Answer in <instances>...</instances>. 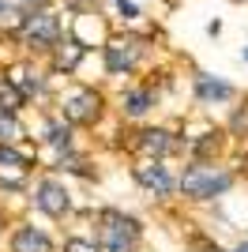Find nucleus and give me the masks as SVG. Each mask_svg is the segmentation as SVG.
I'll return each instance as SVG.
<instances>
[{
  "mask_svg": "<svg viewBox=\"0 0 248 252\" xmlns=\"http://www.w3.org/2000/svg\"><path fill=\"white\" fill-rule=\"evenodd\" d=\"M23 4H27V11H38V8H45L49 0H23ZM19 15H23V11H19Z\"/></svg>",
  "mask_w": 248,
  "mask_h": 252,
  "instance_id": "obj_23",
  "label": "nucleus"
},
{
  "mask_svg": "<svg viewBox=\"0 0 248 252\" xmlns=\"http://www.w3.org/2000/svg\"><path fill=\"white\" fill-rule=\"evenodd\" d=\"M226 132L229 136H248V105H237L233 109V117H229V125H226Z\"/></svg>",
  "mask_w": 248,
  "mask_h": 252,
  "instance_id": "obj_19",
  "label": "nucleus"
},
{
  "mask_svg": "<svg viewBox=\"0 0 248 252\" xmlns=\"http://www.w3.org/2000/svg\"><path fill=\"white\" fill-rule=\"evenodd\" d=\"M237 4H248V0H237Z\"/></svg>",
  "mask_w": 248,
  "mask_h": 252,
  "instance_id": "obj_26",
  "label": "nucleus"
},
{
  "mask_svg": "<svg viewBox=\"0 0 248 252\" xmlns=\"http://www.w3.org/2000/svg\"><path fill=\"white\" fill-rule=\"evenodd\" d=\"M229 252H248V241H241L237 249H229Z\"/></svg>",
  "mask_w": 248,
  "mask_h": 252,
  "instance_id": "obj_24",
  "label": "nucleus"
},
{
  "mask_svg": "<svg viewBox=\"0 0 248 252\" xmlns=\"http://www.w3.org/2000/svg\"><path fill=\"white\" fill-rule=\"evenodd\" d=\"M102 61H105V72L109 75H132L143 61V45L135 42V38H109L102 45Z\"/></svg>",
  "mask_w": 248,
  "mask_h": 252,
  "instance_id": "obj_7",
  "label": "nucleus"
},
{
  "mask_svg": "<svg viewBox=\"0 0 248 252\" xmlns=\"http://www.w3.org/2000/svg\"><path fill=\"white\" fill-rule=\"evenodd\" d=\"M27 136V128H23L19 113H8V109H0V143H19Z\"/></svg>",
  "mask_w": 248,
  "mask_h": 252,
  "instance_id": "obj_17",
  "label": "nucleus"
},
{
  "mask_svg": "<svg viewBox=\"0 0 248 252\" xmlns=\"http://www.w3.org/2000/svg\"><path fill=\"white\" fill-rule=\"evenodd\" d=\"M245 61H248V49H245Z\"/></svg>",
  "mask_w": 248,
  "mask_h": 252,
  "instance_id": "obj_27",
  "label": "nucleus"
},
{
  "mask_svg": "<svg viewBox=\"0 0 248 252\" xmlns=\"http://www.w3.org/2000/svg\"><path fill=\"white\" fill-rule=\"evenodd\" d=\"M11 8V4H8V0H0V15H4V11H8Z\"/></svg>",
  "mask_w": 248,
  "mask_h": 252,
  "instance_id": "obj_25",
  "label": "nucleus"
},
{
  "mask_svg": "<svg viewBox=\"0 0 248 252\" xmlns=\"http://www.w3.org/2000/svg\"><path fill=\"white\" fill-rule=\"evenodd\" d=\"M222 147H226V132L222 128H207L196 139H185V155L192 162H215L222 155Z\"/></svg>",
  "mask_w": 248,
  "mask_h": 252,
  "instance_id": "obj_14",
  "label": "nucleus"
},
{
  "mask_svg": "<svg viewBox=\"0 0 248 252\" xmlns=\"http://www.w3.org/2000/svg\"><path fill=\"white\" fill-rule=\"evenodd\" d=\"M135 151L143 158H173V155H181L185 151V139L181 136H173L169 128H139L135 132V143H132Z\"/></svg>",
  "mask_w": 248,
  "mask_h": 252,
  "instance_id": "obj_8",
  "label": "nucleus"
},
{
  "mask_svg": "<svg viewBox=\"0 0 248 252\" xmlns=\"http://www.w3.org/2000/svg\"><path fill=\"white\" fill-rule=\"evenodd\" d=\"M34 207L45 215V219L61 222L72 215V192H68V185H64L57 173H45V177H38V185H34Z\"/></svg>",
  "mask_w": 248,
  "mask_h": 252,
  "instance_id": "obj_6",
  "label": "nucleus"
},
{
  "mask_svg": "<svg viewBox=\"0 0 248 252\" xmlns=\"http://www.w3.org/2000/svg\"><path fill=\"white\" fill-rule=\"evenodd\" d=\"M192 94H196L199 105H229V102H237V87L211 72H196L192 75Z\"/></svg>",
  "mask_w": 248,
  "mask_h": 252,
  "instance_id": "obj_9",
  "label": "nucleus"
},
{
  "mask_svg": "<svg viewBox=\"0 0 248 252\" xmlns=\"http://www.w3.org/2000/svg\"><path fill=\"white\" fill-rule=\"evenodd\" d=\"M38 166L27 151H19L15 143H0V169H31Z\"/></svg>",
  "mask_w": 248,
  "mask_h": 252,
  "instance_id": "obj_16",
  "label": "nucleus"
},
{
  "mask_svg": "<svg viewBox=\"0 0 248 252\" xmlns=\"http://www.w3.org/2000/svg\"><path fill=\"white\" fill-rule=\"evenodd\" d=\"M8 79L15 83V91L23 94V102H31V98H45V94H49V83H45V75H41L31 61H23V64H15V68H8Z\"/></svg>",
  "mask_w": 248,
  "mask_h": 252,
  "instance_id": "obj_13",
  "label": "nucleus"
},
{
  "mask_svg": "<svg viewBox=\"0 0 248 252\" xmlns=\"http://www.w3.org/2000/svg\"><path fill=\"white\" fill-rule=\"evenodd\" d=\"M23 105H27V102H23V94L15 91V83H11L8 75H0V109H8V113H19Z\"/></svg>",
  "mask_w": 248,
  "mask_h": 252,
  "instance_id": "obj_18",
  "label": "nucleus"
},
{
  "mask_svg": "<svg viewBox=\"0 0 248 252\" xmlns=\"http://www.w3.org/2000/svg\"><path fill=\"white\" fill-rule=\"evenodd\" d=\"M132 181L151 200H169L177 192V173L165 166V158H139L132 166Z\"/></svg>",
  "mask_w": 248,
  "mask_h": 252,
  "instance_id": "obj_5",
  "label": "nucleus"
},
{
  "mask_svg": "<svg viewBox=\"0 0 248 252\" xmlns=\"http://www.w3.org/2000/svg\"><path fill=\"white\" fill-rule=\"evenodd\" d=\"M64 252H98L94 237H64Z\"/></svg>",
  "mask_w": 248,
  "mask_h": 252,
  "instance_id": "obj_20",
  "label": "nucleus"
},
{
  "mask_svg": "<svg viewBox=\"0 0 248 252\" xmlns=\"http://www.w3.org/2000/svg\"><path fill=\"white\" fill-rule=\"evenodd\" d=\"M192 249H196V252H226V249H222V245H215V241H211V237H199V233H196V237H192Z\"/></svg>",
  "mask_w": 248,
  "mask_h": 252,
  "instance_id": "obj_21",
  "label": "nucleus"
},
{
  "mask_svg": "<svg viewBox=\"0 0 248 252\" xmlns=\"http://www.w3.org/2000/svg\"><path fill=\"white\" fill-rule=\"evenodd\" d=\"M57 113L72 128H94L105 113V98H102V91H94V87H72V91L61 94V109H57Z\"/></svg>",
  "mask_w": 248,
  "mask_h": 252,
  "instance_id": "obj_4",
  "label": "nucleus"
},
{
  "mask_svg": "<svg viewBox=\"0 0 248 252\" xmlns=\"http://www.w3.org/2000/svg\"><path fill=\"white\" fill-rule=\"evenodd\" d=\"M83 57H87V45H83L75 34L61 38V42L49 49V68H53V75H75V68L83 64Z\"/></svg>",
  "mask_w": 248,
  "mask_h": 252,
  "instance_id": "obj_10",
  "label": "nucleus"
},
{
  "mask_svg": "<svg viewBox=\"0 0 248 252\" xmlns=\"http://www.w3.org/2000/svg\"><path fill=\"white\" fill-rule=\"evenodd\" d=\"M15 38H19V45H23L27 53H49L53 45L61 42V15H57V11H49V8L23 11Z\"/></svg>",
  "mask_w": 248,
  "mask_h": 252,
  "instance_id": "obj_3",
  "label": "nucleus"
},
{
  "mask_svg": "<svg viewBox=\"0 0 248 252\" xmlns=\"http://www.w3.org/2000/svg\"><path fill=\"white\" fill-rule=\"evenodd\" d=\"M158 105V91L151 83H139V87H124L121 91V117H128V121H139V117H147L151 109Z\"/></svg>",
  "mask_w": 248,
  "mask_h": 252,
  "instance_id": "obj_12",
  "label": "nucleus"
},
{
  "mask_svg": "<svg viewBox=\"0 0 248 252\" xmlns=\"http://www.w3.org/2000/svg\"><path fill=\"white\" fill-rule=\"evenodd\" d=\"M8 252H57V245H53V237L41 230V226L19 222L8 237Z\"/></svg>",
  "mask_w": 248,
  "mask_h": 252,
  "instance_id": "obj_11",
  "label": "nucleus"
},
{
  "mask_svg": "<svg viewBox=\"0 0 248 252\" xmlns=\"http://www.w3.org/2000/svg\"><path fill=\"white\" fill-rule=\"evenodd\" d=\"M117 4H121V15H124V19H139V8H135V4H128V0H117Z\"/></svg>",
  "mask_w": 248,
  "mask_h": 252,
  "instance_id": "obj_22",
  "label": "nucleus"
},
{
  "mask_svg": "<svg viewBox=\"0 0 248 252\" xmlns=\"http://www.w3.org/2000/svg\"><path fill=\"white\" fill-rule=\"evenodd\" d=\"M143 222L128 215L121 207H102L98 211V233H94V241H98V252H139L143 245Z\"/></svg>",
  "mask_w": 248,
  "mask_h": 252,
  "instance_id": "obj_2",
  "label": "nucleus"
},
{
  "mask_svg": "<svg viewBox=\"0 0 248 252\" xmlns=\"http://www.w3.org/2000/svg\"><path fill=\"white\" fill-rule=\"evenodd\" d=\"M41 143L53 147L57 155H64V151L75 147V128L68 125L61 113H49V117H45V125H41Z\"/></svg>",
  "mask_w": 248,
  "mask_h": 252,
  "instance_id": "obj_15",
  "label": "nucleus"
},
{
  "mask_svg": "<svg viewBox=\"0 0 248 252\" xmlns=\"http://www.w3.org/2000/svg\"><path fill=\"white\" fill-rule=\"evenodd\" d=\"M237 185V173L218 162H188L185 173L177 177V192L181 200L188 203H211V200H222L226 192H233Z\"/></svg>",
  "mask_w": 248,
  "mask_h": 252,
  "instance_id": "obj_1",
  "label": "nucleus"
}]
</instances>
